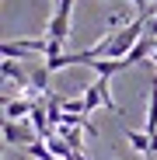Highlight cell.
<instances>
[{"label": "cell", "instance_id": "1", "mask_svg": "<svg viewBox=\"0 0 157 160\" xmlns=\"http://www.w3.org/2000/svg\"><path fill=\"white\" fill-rule=\"evenodd\" d=\"M4 143H7V146H24V150H28V146L39 143V139H35V129H28L24 122H4Z\"/></svg>", "mask_w": 157, "mask_h": 160}, {"label": "cell", "instance_id": "2", "mask_svg": "<svg viewBox=\"0 0 157 160\" xmlns=\"http://www.w3.org/2000/svg\"><path fill=\"white\" fill-rule=\"evenodd\" d=\"M35 104L39 101H32V98H11V101H4V122H24V118H32Z\"/></svg>", "mask_w": 157, "mask_h": 160}, {"label": "cell", "instance_id": "3", "mask_svg": "<svg viewBox=\"0 0 157 160\" xmlns=\"http://www.w3.org/2000/svg\"><path fill=\"white\" fill-rule=\"evenodd\" d=\"M105 91H112V84H108V77H98L94 84L84 91V112H87V118H91V112H98L101 104H105Z\"/></svg>", "mask_w": 157, "mask_h": 160}, {"label": "cell", "instance_id": "4", "mask_svg": "<svg viewBox=\"0 0 157 160\" xmlns=\"http://www.w3.org/2000/svg\"><path fill=\"white\" fill-rule=\"evenodd\" d=\"M126 143L133 146L136 153H143V157H154V153H157V146H154V139L147 136V132H136V129H126Z\"/></svg>", "mask_w": 157, "mask_h": 160}, {"label": "cell", "instance_id": "5", "mask_svg": "<svg viewBox=\"0 0 157 160\" xmlns=\"http://www.w3.org/2000/svg\"><path fill=\"white\" fill-rule=\"evenodd\" d=\"M87 66H91V70H94L98 77H108V80H112L115 73H122V70H129V63H126V59H91Z\"/></svg>", "mask_w": 157, "mask_h": 160}, {"label": "cell", "instance_id": "6", "mask_svg": "<svg viewBox=\"0 0 157 160\" xmlns=\"http://www.w3.org/2000/svg\"><path fill=\"white\" fill-rule=\"evenodd\" d=\"M45 32H49V38H56V42H63V45H66V38H70V18L52 14V18H49V24H45Z\"/></svg>", "mask_w": 157, "mask_h": 160}, {"label": "cell", "instance_id": "7", "mask_svg": "<svg viewBox=\"0 0 157 160\" xmlns=\"http://www.w3.org/2000/svg\"><path fill=\"white\" fill-rule=\"evenodd\" d=\"M49 77H52V73L45 70V63H35V66H32V91H35L39 98L52 94V91H49Z\"/></svg>", "mask_w": 157, "mask_h": 160}, {"label": "cell", "instance_id": "8", "mask_svg": "<svg viewBox=\"0 0 157 160\" xmlns=\"http://www.w3.org/2000/svg\"><path fill=\"white\" fill-rule=\"evenodd\" d=\"M84 125H60V139L73 150V153H81V146H84V132H81Z\"/></svg>", "mask_w": 157, "mask_h": 160}, {"label": "cell", "instance_id": "9", "mask_svg": "<svg viewBox=\"0 0 157 160\" xmlns=\"http://www.w3.org/2000/svg\"><path fill=\"white\" fill-rule=\"evenodd\" d=\"M150 52H154V38H150V35H143V38L133 45V52L126 56V63H129V66H136V63H143V59L150 56Z\"/></svg>", "mask_w": 157, "mask_h": 160}, {"label": "cell", "instance_id": "10", "mask_svg": "<svg viewBox=\"0 0 157 160\" xmlns=\"http://www.w3.org/2000/svg\"><path fill=\"white\" fill-rule=\"evenodd\" d=\"M52 4H60V0H52Z\"/></svg>", "mask_w": 157, "mask_h": 160}, {"label": "cell", "instance_id": "11", "mask_svg": "<svg viewBox=\"0 0 157 160\" xmlns=\"http://www.w3.org/2000/svg\"><path fill=\"white\" fill-rule=\"evenodd\" d=\"M147 160H154V157H147Z\"/></svg>", "mask_w": 157, "mask_h": 160}]
</instances>
